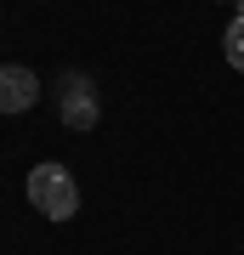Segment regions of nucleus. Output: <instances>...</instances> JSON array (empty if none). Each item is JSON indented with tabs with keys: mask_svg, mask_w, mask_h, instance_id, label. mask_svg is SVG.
Masks as SVG:
<instances>
[{
	"mask_svg": "<svg viewBox=\"0 0 244 255\" xmlns=\"http://www.w3.org/2000/svg\"><path fill=\"white\" fill-rule=\"evenodd\" d=\"M28 204H34L45 221H68L74 210H80V182H74L63 164H34V170H28Z\"/></svg>",
	"mask_w": 244,
	"mask_h": 255,
	"instance_id": "f257e3e1",
	"label": "nucleus"
},
{
	"mask_svg": "<svg viewBox=\"0 0 244 255\" xmlns=\"http://www.w3.org/2000/svg\"><path fill=\"white\" fill-rule=\"evenodd\" d=\"M97 114H102L97 85H91L85 74H63V85H57V119H63L68 130H91Z\"/></svg>",
	"mask_w": 244,
	"mask_h": 255,
	"instance_id": "f03ea898",
	"label": "nucleus"
},
{
	"mask_svg": "<svg viewBox=\"0 0 244 255\" xmlns=\"http://www.w3.org/2000/svg\"><path fill=\"white\" fill-rule=\"evenodd\" d=\"M34 102H40V80H34V68L0 63V114H28Z\"/></svg>",
	"mask_w": 244,
	"mask_h": 255,
	"instance_id": "7ed1b4c3",
	"label": "nucleus"
},
{
	"mask_svg": "<svg viewBox=\"0 0 244 255\" xmlns=\"http://www.w3.org/2000/svg\"><path fill=\"white\" fill-rule=\"evenodd\" d=\"M222 51H227V63H233L239 74H244V11L233 23H227V40H222Z\"/></svg>",
	"mask_w": 244,
	"mask_h": 255,
	"instance_id": "20e7f679",
	"label": "nucleus"
}]
</instances>
